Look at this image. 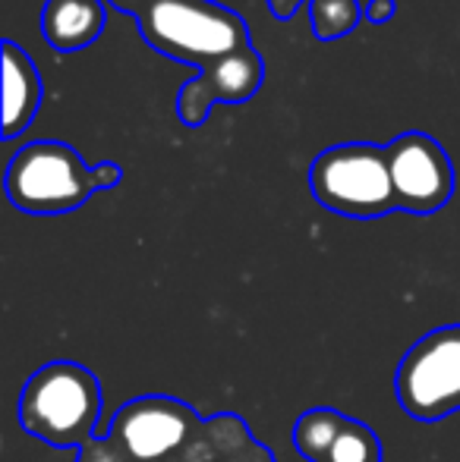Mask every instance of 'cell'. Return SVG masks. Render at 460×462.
<instances>
[{"mask_svg": "<svg viewBox=\"0 0 460 462\" xmlns=\"http://www.w3.org/2000/svg\"><path fill=\"white\" fill-rule=\"evenodd\" d=\"M120 167L105 161L89 167L63 142H29L6 164V199L25 214H67L82 208L99 189L120 183Z\"/></svg>", "mask_w": 460, "mask_h": 462, "instance_id": "6da1fadb", "label": "cell"}, {"mask_svg": "<svg viewBox=\"0 0 460 462\" xmlns=\"http://www.w3.org/2000/svg\"><path fill=\"white\" fill-rule=\"evenodd\" d=\"M105 393L99 377L76 362H48L25 381L16 419L25 434L51 447H86L95 438Z\"/></svg>", "mask_w": 460, "mask_h": 462, "instance_id": "7a4b0ae2", "label": "cell"}, {"mask_svg": "<svg viewBox=\"0 0 460 462\" xmlns=\"http://www.w3.org/2000/svg\"><path fill=\"white\" fill-rule=\"evenodd\" d=\"M136 23L148 48L192 67H209L233 51L249 48V32L239 13L215 0H152Z\"/></svg>", "mask_w": 460, "mask_h": 462, "instance_id": "3957f363", "label": "cell"}, {"mask_svg": "<svg viewBox=\"0 0 460 462\" xmlns=\"http://www.w3.org/2000/svg\"><path fill=\"white\" fill-rule=\"evenodd\" d=\"M309 186L322 208L356 220L398 211L388 148L372 142H344L325 148L309 167Z\"/></svg>", "mask_w": 460, "mask_h": 462, "instance_id": "277c9868", "label": "cell"}, {"mask_svg": "<svg viewBox=\"0 0 460 462\" xmlns=\"http://www.w3.org/2000/svg\"><path fill=\"white\" fill-rule=\"evenodd\" d=\"M394 396L417 421L460 412V324H445L407 349L394 371Z\"/></svg>", "mask_w": 460, "mask_h": 462, "instance_id": "5b68a950", "label": "cell"}, {"mask_svg": "<svg viewBox=\"0 0 460 462\" xmlns=\"http://www.w3.org/2000/svg\"><path fill=\"white\" fill-rule=\"evenodd\" d=\"M199 425L202 419L177 396H139L117 409L108 434L136 462H164L190 444Z\"/></svg>", "mask_w": 460, "mask_h": 462, "instance_id": "8992f818", "label": "cell"}, {"mask_svg": "<svg viewBox=\"0 0 460 462\" xmlns=\"http://www.w3.org/2000/svg\"><path fill=\"white\" fill-rule=\"evenodd\" d=\"M385 148L398 211H442L455 195V167L445 148L426 133H404Z\"/></svg>", "mask_w": 460, "mask_h": 462, "instance_id": "52a82bcc", "label": "cell"}, {"mask_svg": "<svg viewBox=\"0 0 460 462\" xmlns=\"http://www.w3.org/2000/svg\"><path fill=\"white\" fill-rule=\"evenodd\" d=\"M265 82V60L258 51L243 48L233 54L221 57V60L202 67V73L192 76L177 95V114L186 126H202L209 120V110L215 104H243Z\"/></svg>", "mask_w": 460, "mask_h": 462, "instance_id": "ba28073f", "label": "cell"}, {"mask_svg": "<svg viewBox=\"0 0 460 462\" xmlns=\"http://www.w3.org/2000/svg\"><path fill=\"white\" fill-rule=\"evenodd\" d=\"M108 25L101 0H44L42 35L61 54H73L95 42Z\"/></svg>", "mask_w": 460, "mask_h": 462, "instance_id": "9c48e42d", "label": "cell"}, {"mask_svg": "<svg viewBox=\"0 0 460 462\" xmlns=\"http://www.w3.org/2000/svg\"><path fill=\"white\" fill-rule=\"evenodd\" d=\"M42 76L16 42H4V139H16L38 114Z\"/></svg>", "mask_w": 460, "mask_h": 462, "instance_id": "30bf717a", "label": "cell"}, {"mask_svg": "<svg viewBox=\"0 0 460 462\" xmlns=\"http://www.w3.org/2000/svg\"><path fill=\"white\" fill-rule=\"evenodd\" d=\"M347 415H341L332 406H315L309 412H303L294 425V447L303 459L319 462L325 457V450L332 447V440L338 438L341 425H344Z\"/></svg>", "mask_w": 460, "mask_h": 462, "instance_id": "8fae6325", "label": "cell"}, {"mask_svg": "<svg viewBox=\"0 0 460 462\" xmlns=\"http://www.w3.org/2000/svg\"><path fill=\"white\" fill-rule=\"evenodd\" d=\"M309 19L319 42H334L350 35L366 19V10L356 0H309Z\"/></svg>", "mask_w": 460, "mask_h": 462, "instance_id": "7c38bea8", "label": "cell"}, {"mask_svg": "<svg viewBox=\"0 0 460 462\" xmlns=\"http://www.w3.org/2000/svg\"><path fill=\"white\" fill-rule=\"evenodd\" d=\"M319 462H381V444L369 425L356 419H344L338 438Z\"/></svg>", "mask_w": 460, "mask_h": 462, "instance_id": "4fadbf2b", "label": "cell"}, {"mask_svg": "<svg viewBox=\"0 0 460 462\" xmlns=\"http://www.w3.org/2000/svg\"><path fill=\"white\" fill-rule=\"evenodd\" d=\"M80 462H136V459L117 444L111 434H105V438H92L86 447H80Z\"/></svg>", "mask_w": 460, "mask_h": 462, "instance_id": "5bb4252c", "label": "cell"}, {"mask_svg": "<svg viewBox=\"0 0 460 462\" xmlns=\"http://www.w3.org/2000/svg\"><path fill=\"white\" fill-rule=\"evenodd\" d=\"M394 10H398V4L394 0H369L366 4V19L372 25H385L394 19Z\"/></svg>", "mask_w": 460, "mask_h": 462, "instance_id": "9a60e30c", "label": "cell"}, {"mask_svg": "<svg viewBox=\"0 0 460 462\" xmlns=\"http://www.w3.org/2000/svg\"><path fill=\"white\" fill-rule=\"evenodd\" d=\"M303 0H268L271 13H275L277 19H290L296 13V6H300Z\"/></svg>", "mask_w": 460, "mask_h": 462, "instance_id": "2e32d148", "label": "cell"}, {"mask_svg": "<svg viewBox=\"0 0 460 462\" xmlns=\"http://www.w3.org/2000/svg\"><path fill=\"white\" fill-rule=\"evenodd\" d=\"M108 4L117 6L120 13H133V16H139V13L152 4V0H108Z\"/></svg>", "mask_w": 460, "mask_h": 462, "instance_id": "e0dca14e", "label": "cell"}, {"mask_svg": "<svg viewBox=\"0 0 460 462\" xmlns=\"http://www.w3.org/2000/svg\"><path fill=\"white\" fill-rule=\"evenodd\" d=\"M164 462H174V459H164Z\"/></svg>", "mask_w": 460, "mask_h": 462, "instance_id": "ac0fdd59", "label": "cell"}]
</instances>
